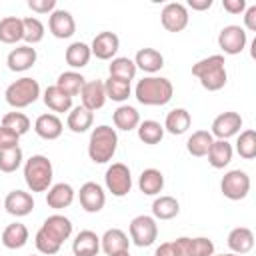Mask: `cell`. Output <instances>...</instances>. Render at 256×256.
<instances>
[{
    "instance_id": "cell-1",
    "label": "cell",
    "mask_w": 256,
    "mask_h": 256,
    "mask_svg": "<svg viewBox=\"0 0 256 256\" xmlns=\"http://www.w3.org/2000/svg\"><path fill=\"white\" fill-rule=\"evenodd\" d=\"M224 56L222 54H212L208 58H202L198 60L194 66H192V74L200 80V84L210 90V92H216L220 88H224L226 84V68H224Z\"/></svg>"
},
{
    "instance_id": "cell-2",
    "label": "cell",
    "mask_w": 256,
    "mask_h": 256,
    "mask_svg": "<svg viewBox=\"0 0 256 256\" xmlns=\"http://www.w3.org/2000/svg\"><path fill=\"white\" fill-rule=\"evenodd\" d=\"M136 98L140 104H146V106H162L166 102H170L172 94H174V86L168 78H158V76H148V78H142L138 84H136V90H134Z\"/></svg>"
},
{
    "instance_id": "cell-3",
    "label": "cell",
    "mask_w": 256,
    "mask_h": 256,
    "mask_svg": "<svg viewBox=\"0 0 256 256\" xmlns=\"http://www.w3.org/2000/svg\"><path fill=\"white\" fill-rule=\"evenodd\" d=\"M118 146V134L114 128L102 124L96 126L90 134V142H88V156L92 162L96 164H104L108 160H112L114 152Z\"/></svg>"
},
{
    "instance_id": "cell-4",
    "label": "cell",
    "mask_w": 256,
    "mask_h": 256,
    "mask_svg": "<svg viewBox=\"0 0 256 256\" xmlns=\"http://www.w3.org/2000/svg\"><path fill=\"white\" fill-rule=\"evenodd\" d=\"M24 180L32 192H44L52 184V162L42 156L34 154L24 164Z\"/></svg>"
},
{
    "instance_id": "cell-5",
    "label": "cell",
    "mask_w": 256,
    "mask_h": 256,
    "mask_svg": "<svg viewBox=\"0 0 256 256\" xmlns=\"http://www.w3.org/2000/svg\"><path fill=\"white\" fill-rule=\"evenodd\" d=\"M6 102L12 106V108H24V106H30L32 102H36V98L40 96V86L34 78H20L16 82H12L8 88H6Z\"/></svg>"
},
{
    "instance_id": "cell-6",
    "label": "cell",
    "mask_w": 256,
    "mask_h": 256,
    "mask_svg": "<svg viewBox=\"0 0 256 256\" xmlns=\"http://www.w3.org/2000/svg\"><path fill=\"white\" fill-rule=\"evenodd\" d=\"M220 190L230 200H242V198H246V194L250 190V176L240 168L230 170V172H226L222 176Z\"/></svg>"
},
{
    "instance_id": "cell-7",
    "label": "cell",
    "mask_w": 256,
    "mask_h": 256,
    "mask_svg": "<svg viewBox=\"0 0 256 256\" xmlns=\"http://www.w3.org/2000/svg\"><path fill=\"white\" fill-rule=\"evenodd\" d=\"M156 236H158V226H156L152 216L140 214V216L132 218V222H130V238H132V242L136 246L146 248V246L154 244Z\"/></svg>"
},
{
    "instance_id": "cell-8",
    "label": "cell",
    "mask_w": 256,
    "mask_h": 256,
    "mask_svg": "<svg viewBox=\"0 0 256 256\" xmlns=\"http://www.w3.org/2000/svg\"><path fill=\"white\" fill-rule=\"evenodd\" d=\"M106 186L114 196H126L132 188V176H130V168L122 162H114L112 166H108L106 170Z\"/></svg>"
},
{
    "instance_id": "cell-9",
    "label": "cell",
    "mask_w": 256,
    "mask_h": 256,
    "mask_svg": "<svg viewBox=\"0 0 256 256\" xmlns=\"http://www.w3.org/2000/svg\"><path fill=\"white\" fill-rule=\"evenodd\" d=\"M172 244L180 256H212L214 254V242L204 236H198V238L180 236L172 240Z\"/></svg>"
},
{
    "instance_id": "cell-10",
    "label": "cell",
    "mask_w": 256,
    "mask_h": 256,
    "mask_svg": "<svg viewBox=\"0 0 256 256\" xmlns=\"http://www.w3.org/2000/svg\"><path fill=\"white\" fill-rule=\"evenodd\" d=\"M160 20L168 32H180L188 24V10L182 2H168L160 12Z\"/></svg>"
},
{
    "instance_id": "cell-11",
    "label": "cell",
    "mask_w": 256,
    "mask_h": 256,
    "mask_svg": "<svg viewBox=\"0 0 256 256\" xmlns=\"http://www.w3.org/2000/svg\"><path fill=\"white\" fill-rule=\"evenodd\" d=\"M218 44L226 54H238L246 46V32L238 24H228L218 34Z\"/></svg>"
},
{
    "instance_id": "cell-12",
    "label": "cell",
    "mask_w": 256,
    "mask_h": 256,
    "mask_svg": "<svg viewBox=\"0 0 256 256\" xmlns=\"http://www.w3.org/2000/svg\"><path fill=\"white\" fill-rule=\"evenodd\" d=\"M78 198H80V206L86 210V212H100L104 208V202H106V196H104V190L100 184L96 182H84L80 186V192H78Z\"/></svg>"
},
{
    "instance_id": "cell-13",
    "label": "cell",
    "mask_w": 256,
    "mask_h": 256,
    "mask_svg": "<svg viewBox=\"0 0 256 256\" xmlns=\"http://www.w3.org/2000/svg\"><path fill=\"white\" fill-rule=\"evenodd\" d=\"M118 46H120V38L114 32L104 30V32H100V34L94 36L92 46H90V52L96 58H100V60H108V58H112L118 52Z\"/></svg>"
},
{
    "instance_id": "cell-14",
    "label": "cell",
    "mask_w": 256,
    "mask_h": 256,
    "mask_svg": "<svg viewBox=\"0 0 256 256\" xmlns=\"http://www.w3.org/2000/svg\"><path fill=\"white\" fill-rule=\"evenodd\" d=\"M80 96H82V106L90 112L98 110L104 106L106 102V92H104V82L102 80H88L84 82L82 90H80Z\"/></svg>"
},
{
    "instance_id": "cell-15",
    "label": "cell",
    "mask_w": 256,
    "mask_h": 256,
    "mask_svg": "<svg viewBox=\"0 0 256 256\" xmlns=\"http://www.w3.org/2000/svg\"><path fill=\"white\" fill-rule=\"evenodd\" d=\"M242 128V116L238 112H222L212 122V134L218 136V140H226L228 136L236 134Z\"/></svg>"
},
{
    "instance_id": "cell-16",
    "label": "cell",
    "mask_w": 256,
    "mask_h": 256,
    "mask_svg": "<svg viewBox=\"0 0 256 256\" xmlns=\"http://www.w3.org/2000/svg\"><path fill=\"white\" fill-rule=\"evenodd\" d=\"M48 28L56 38H70L76 30V22L68 10H54L50 12Z\"/></svg>"
},
{
    "instance_id": "cell-17",
    "label": "cell",
    "mask_w": 256,
    "mask_h": 256,
    "mask_svg": "<svg viewBox=\"0 0 256 256\" xmlns=\"http://www.w3.org/2000/svg\"><path fill=\"white\" fill-rule=\"evenodd\" d=\"M36 58H38L36 48L24 44V46H16V48L8 54L6 64H8V68H10L12 72H24V70H28L30 66H34Z\"/></svg>"
},
{
    "instance_id": "cell-18",
    "label": "cell",
    "mask_w": 256,
    "mask_h": 256,
    "mask_svg": "<svg viewBox=\"0 0 256 256\" xmlns=\"http://www.w3.org/2000/svg\"><path fill=\"white\" fill-rule=\"evenodd\" d=\"M4 208L12 216H26L34 208V198L24 190H12L4 198Z\"/></svg>"
},
{
    "instance_id": "cell-19",
    "label": "cell",
    "mask_w": 256,
    "mask_h": 256,
    "mask_svg": "<svg viewBox=\"0 0 256 256\" xmlns=\"http://www.w3.org/2000/svg\"><path fill=\"white\" fill-rule=\"evenodd\" d=\"M100 250V238L92 230H82L76 234L72 242V252L74 256H96Z\"/></svg>"
},
{
    "instance_id": "cell-20",
    "label": "cell",
    "mask_w": 256,
    "mask_h": 256,
    "mask_svg": "<svg viewBox=\"0 0 256 256\" xmlns=\"http://www.w3.org/2000/svg\"><path fill=\"white\" fill-rule=\"evenodd\" d=\"M34 130L44 140H56L62 134V120L56 114H40L34 122Z\"/></svg>"
},
{
    "instance_id": "cell-21",
    "label": "cell",
    "mask_w": 256,
    "mask_h": 256,
    "mask_svg": "<svg viewBox=\"0 0 256 256\" xmlns=\"http://www.w3.org/2000/svg\"><path fill=\"white\" fill-rule=\"evenodd\" d=\"M228 246L234 254H246L254 248V232L246 226H238L228 234Z\"/></svg>"
},
{
    "instance_id": "cell-22",
    "label": "cell",
    "mask_w": 256,
    "mask_h": 256,
    "mask_svg": "<svg viewBox=\"0 0 256 256\" xmlns=\"http://www.w3.org/2000/svg\"><path fill=\"white\" fill-rule=\"evenodd\" d=\"M72 200H74V190H72V186L66 184V182L54 184V186L48 190V194H46V204H48L50 208H56V210L70 206Z\"/></svg>"
},
{
    "instance_id": "cell-23",
    "label": "cell",
    "mask_w": 256,
    "mask_h": 256,
    "mask_svg": "<svg viewBox=\"0 0 256 256\" xmlns=\"http://www.w3.org/2000/svg\"><path fill=\"white\" fill-rule=\"evenodd\" d=\"M24 38V26L22 18L18 16H6L0 20V42L4 44H14Z\"/></svg>"
},
{
    "instance_id": "cell-24",
    "label": "cell",
    "mask_w": 256,
    "mask_h": 256,
    "mask_svg": "<svg viewBox=\"0 0 256 256\" xmlns=\"http://www.w3.org/2000/svg\"><path fill=\"white\" fill-rule=\"evenodd\" d=\"M136 68H142L144 72H158L164 66V56L156 48H140L134 58Z\"/></svg>"
},
{
    "instance_id": "cell-25",
    "label": "cell",
    "mask_w": 256,
    "mask_h": 256,
    "mask_svg": "<svg viewBox=\"0 0 256 256\" xmlns=\"http://www.w3.org/2000/svg\"><path fill=\"white\" fill-rule=\"evenodd\" d=\"M26 240H28V228L22 222H12L2 232V244L10 250L22 248L26 244Z\"/></svg>"
},
{
    "instance_id": "cell-26",
    "label": "cell",
    "mask_w": 256,
    "mask_h": 256,
    "mask_svg": "<svg viewBox=\"0 0 256 256\" xmlns=\"http://www.w3.org/2000/svg\"><path fill=\"white\" fill-rule=\"evenodd\" d=\"M100 242H102V250H104L108 256H112V254H116V252H122V250H128V244H130L128 236H126L120 228H110V230H106L104 236L100 238Z\"/></svg>"
},
{
    "instance_id": "cell-27",
    "label": "cell",
    "mask_w": 256,
    "mask_h": 256,
    "mask_svg": "<svg viewBox=\"0 0 256 256\" xmlns=\"http://www.w3.org/2000/svg\"><path fill=\"white\" fill-rule=\"evenodd\" d=\"M44 104L54 112H68L72 108V96H68L64 90H60L54 84L44 90Z\"/></svg>"
},
{
    "instance_id": "cell-28",
    "label": "cell",
    "mask_w": 256,
    "mask_h": 256,
    "mask_svg": "<svg viewBox=\"0 0 256 256\" xmlns=\"http://www.w3.org/2000/svg\"><path fill=\"white\" fill-rule=\"evenodd\" d=\"M42 228H44L48 234H52L56 240H60V242H64V240L72 234V222H70L66 216H62V214H52V216H48V218L44 220Z\"/></svg>"
},
{
    "instance_id": "cell-29",
    "label": "cell",
    "mask_w": 256,
    "mask_h": 256,
    "mask_svg": "<svg viewBox=\"0 0 256 256\" xmlns=\"http://www.w3.org/2000/svg\"><path fill=\"white\" fill-rule=\"evenodd\" d=\"M192 124V118H190V112L184 110V108H174L168 112L166 116V122H164V128L170 132V134H184Z\"/></svg>"
},
{
    "instance_id": "cell-30",
    "label": "cell",
    "mask_w": 256,
    "mask_h": 256,
    "mask_svg": "<svg viewBox=\"0 0 256 256\" xmlns=\"http://www.w3.org/2000/svg\"><path fill=\"white\" fill-rule=\"evenodd\" d=\"M138 186L144 194L154 196L164 188V174L156 168H146V170H142V174L138 178Z\"/></svg>"
},
{
    "instance_id": "cell-31",
    "label": "cell",
    "mask_w": 256,
    "mask_h": 256,
    "mask_svg": "<svg viewBox=\"0 0 256 256\" xmlns=\"http://www.w3.org/2000/svg\"><path fill=\"white\" fill-rule=\"evenodd\" d=\"M112 120H114V126L120 128V130H132L140 124V116H138V110L134 106H128V104H122L114 110L112 114Z\"/></svg>"
},
{
    "instance_id": "cell-32",
    "label": "cell",
    "mask_w": 256,
    "mask_h": 256,
    "mask_svg": "<svg viewBox=\"0 0 256 256\" xmlns=\"http://www.w3.org/2000/svg\"><path fill=\"white\" fill-rule=\"evenodd\" d=\"M208 162L214 168H224L232 160V146L226 140H214L208 150Z\"/></svg>"
},
{
    "instance_id": "cell-33",
    "label": "cell",
    "mask_w": 256,
    "mask_h": 256,
    "mask_svg": "<svg viewBox=\"0 0 256 256\" xmlns=\"http://www.w3.org/2000/svg\"><path fill=\"white\" fill-rule=\"evenodd\" d=\"M90 56H92L90 46L84 44V42H72V44L66 48V54H64L66 64L72 66V68H82V66H86L88 60H90Z\"/></svg>"
},
{
    "instance_id": "cell-34",
    "label": "cell",
    "mask_w": 256,
    "mask_h": 256,
    "mask_svg": "<svg viewBox=\"0 0 256 256\" xmlns=\"http://www.w3.org/2000/svg\"><path fill=\"white\" fill-rule=\"evenodd\" d=\"M212 134L208 132V130H196V132H192V136L188 138V142H186V148H188V152L192 154V156H206L208 154V150H210V146H212Z\"/></svg>"
},
{
    "instance_id": "cell-35",
    "label": "cell",
    "mask_w": 256,
    "mask_h": 256,
    "mask_svg": "<svg viewBox=\"0 0 256 256\" xmlns=\"http://www.w3.org/2000/svg\"><path fill=\"white\" fill-rule=\"evenodd\" d=\"M180 212V204L174 196H160L152 202V214L160 220H170Z\"/></svg>"
},
{
    "instance_id": "cell-36",
    "label": "cell",
    "mask_w": 256,
    "mask_h": 256,
    "mask_svg": "<svg viewBox=\"0 0 256 256\" xmlns=\"http://www.w3.org/2000/svg\"><path fill=\"white\" fill-rule=\"evenodd\" d=\"M92 120H94V116H92L90 110H86L84 106H76V108H72V112L68 114V128H70L72 132L82 134V132H86V130L92 126Z\"/></svg>"
},
{
    "instance_id": "cell-37",
    "label": "cell",
    "mask_w": 256,
    "mask_h": 256,
    "mask_svg": "<svg viewBox=\"0 0 256 256\" xmlns=\"http://www.w3.org/2000/svg\"><path fill=\"white\" fill-rule=\"evenodd\" d=\"M84 82H86V80H84L82 74H78V72H74V70H68V72H62V74L58 76L56 86H58L60 90H64L68 96H76V94H80Z\"/></svg>"
},
{
    "instance_id": "cell-38",
    "label": "cell",
    "mask_w": 256,
    "mask_h": 256,
    "mask_svg": "<svg viewBox=\"0 0 256 256\" xmlns=\"http://www.w3.org/2000/svg\"><path fill=\"white\" fill-rule=\"evenodd\" d=\"M104 92H106V98H110L114 102H124L130 96V82L110 76L104 82Z\"/></svg>"
},
{
    "instance_id": "cell-39",
    "label": "cell",
    "mask_w": 256,
    "mask_h": 256,
    "mask_svg": "<svg viewBox=\"0 0 256 256\" xmlns=\"http://www.w3.org/2000/svg\"><path fill=\"white\" fill-rule=\"evenodd\" d=\"M164 136V126L156 120H144L138 126V138L144 144H158Z\"/></svg>"
},
{
    "instance_id": "cell-40",
    "label": "cell",
    "mask_w": 256,
    "mask_h": 256,
    "mask_svg": "<svg viewBox=\"0 0 256 256\" xmlns=\"http://www.w3.org/2000/svg\"><path fill=\"white\" fill-rule=\"evenodd\" d=\"M136 74V64L134 60L126 58V56H118V58H112L110 62V76L114 78H120V80H132Z\"/></svg>"
},
{
    "instance_id": "cell-41",
    "label": "cell",
    "mask_w": 256,
    "mask_h": 256,
    "mask_svg": "<svg viewBox=\"0 0 256 256\" xmlns=\"http://www.w3.org/2000/svg\"><path fill=\"white\" fill-rule=\"evenodd\" d=\"M236 150H238V154H240L242 158H246V160H252V158L256 156V132H254L252 128L240 132L238 142H236Z\"/></svg>"
},
{
    "instance_id": "cell-42",
    "label": "cell",
    "mask_w": 256,
    "mask_h": 256,
    "mask_svg": "<svg viewBox=\"0 0 256 256\" xmlns=\"http://www.w3.org/2000/svg\"><path fill=\"white\" fill-rule=\"evenodd\" d=\"M22 26H24V40L30 44H36L44 38V24L36 18V16H26L22 18Z\"/></svg>"
},
{
    "instance_id": "cell-43",
    "label": "cell",
    "mask_w": 256,
    "mask_h": 256,
    "mask_svg": "<svg viewBox=\"0 0 256 256\" xmlns=\"http://www.w3.org/2000/svg\"><path fill=\"white\" fill-rule=\"evenodd\" d=\"M2 126L10 128L12 132H16L18 136L26 134L30 130V118L22 112H8L2 116Z\"/></svg>"
},
{
    "instance_id": "cell-44",
    "label": "cell",
    "mask_w": 256,
    "mask_h": 256,
    "mask_svg": "<svg viewBox=\"0 0 256 256\" xmlns=\"http://www.w3.org/2000/svg\"><path fill=\"white\" fill-rule=\"evenodd\" d=\"M22 164V150L10 148V150H0V170L2 172H14Z\"/></svg>"
},
{
    "instance_id": "cell-45",
    "label": "cell",
    "mask_w": 256,
    "mask_h": 256,
    "mask_svg": "<svg viewBox=\"0 0 256 256\" xmlns=\"http://www.w3.org/2000/svg\"><path fill=\"white\" fill-rule=\"evenodd\" d=\"M60 246H62V242L56 240L52 234H48L44 228H40V230L36 232V248H38L42 254H56V252L60 250Z\"/></svg>"
},
{
    "instance_id": "cell-46",
    "label": "cell",
    "mask_w": 256,
    "mask_h": 256,
    "mask_svg": "<svg viewBox=\"0 0 256 256\" xmlns=\"http://www.w3.org/2000/svg\"><path fill=\"white\" fill-rule=\"evenodd\" d=\"M18 140L20 136L16 132H12L10 128L0 124V150H10V148H18Z\"/></svg>"
},
{
    "instance_id": "cell-47",
    "label": "cell",
    "mask_w": 256,
    "mask_h": 256,
    "mask_svg": "<svg viewBox=\"0 0 256 256\" xmlns=\"http://www.w3.org/2000/svg\"><path fill=\"white\" fill-rule=\"evenodd\" d=\"M28 6L32 8V12L46 14V12H54L56 0H28Z\"/></svg>"
},
{
    "instance_id": "cell-48",
    "label": "cell",
    "mask_w": 256,
    "mask_h": 256,
    "mask_svg": "<svg viewBox=\"0 0 256 256\" xmlns=\"http://www.w3.org/2000/svg\"><path fill=\"white\" fill-rule=\"evenodd\" d=\"M222 6L230 14H240L246 8V2L244 0H222Z\"/></svg>"
},
{
    "instance_id": "cell-49",
    "label": "cell",
    "mask_w": 256,
    "mask_h": 256,
    "mask_svg": "<svg viewBox=\"0 0 256 256\" xmlns=\"http://www.w3.org/2000/svg\"><path fill=\"white\" fill-rule=\"evenodd\" d=\"M244 24H246L248 30H256V4L246 8V12H244Z\"/></svg>"
},
{
    "instance_id": "cell-50",
    "label": "cell",
    "mask_w": 256,
    "mask_h": 256,
    "mask_svg": "<svg viewBox=\"0 0 256 256\" xmlns=\"http://www.w3.org/2000/svg\"><path fill=\"white\" fill-rule=\"evenodd\" d=\"M154 256H180L178 250L174 248L172 242H162L158 248H156V254Z\"/></svg>"
},
{
    "instance_id": "cell-51",
    "label": "cell",
    "mask_w": 256,
    "mask_h": 256,
    "mask_svg": "<svg viewBox=\"0 0 256 256\" xmlns=\"http://www.w3.org/2000/svg\"><path fill=\"white\" fill-rule=\"evenodd\" d=\"M188 6L192 10H206L212 6V0H188Z\"/></svg>"
},
{
    "instance_id": "cell-52",
    "label": "cell",
    "mask_w": 256,
    "mask_h": 256,
    "mask_svg": "<svg viewBox=\"0 0 256 256\" xmlns=\"http://www.w3.org/2000/svg\"><path fill=\"white\" fill-rule=\"evenodd\" d=\"M112 256H130V252H128V250H122V252H116V254H112Z\"/></svg>"
},
{
    "instance_id": "cell-53",
    "label": "cell",
    "mask_w": 256,
    "mask_h": 256,
    "mask_svg": "<svg viewBox=\"0 0 256 256\" xmlns=\"http://www.w3.org/2000/svg\"><path fill=\"white\" fill-rule=\"evenodd\" d=\"M216 256H240V254H216Z\"/></svg>"
},
{
    "instance_id": "cell-54",
    "label": "cell",
    "mask_w": 256,
    "mask_h": 256,
    "mask_svg": "<svg viewBox=\"0 0 256 256\" xmlns=\"http://www.w3.org/2000/svg\"><path fill=\"white\" fill-rule=\"evenodd\" d=\"M30 256H36V254H30Z\"/></svg>"
}]
</instances>
